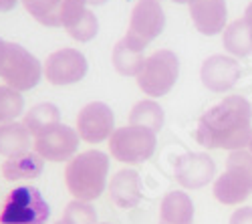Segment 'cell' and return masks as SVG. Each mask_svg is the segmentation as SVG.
<instances>
[{"mask_svg":"<svg viewBox=\"0 0 252 224\" xmlns=\"http://www.w3.org/2000/svg\"><path fill=\"white\" fill-rule=\"evenodd\" d=\"M230 224H252V208L250 206L238 208L232 216H230Z\"/></svg>","mask_w":252,"mask_h":224,"instance_id":"27","label":"cell"},{"mask_svg":"<svg viewBox=\"0 0 252 224\" xmlns=\"http://www.w3.org/2000/svg\"><path fill=\"white\" fill-rule=\"evenodd\" d=\"M18 0H0V12H10Z\"/></svg>","mask_w":252,"mask_h":224,"instance_id":"29","label":"cell"},{"mask_svg":"<svg viewBox=\"0 0 252 224\" xmlns=\"http://www.w3.org/2000/svg\"><path fill=\"white\" fill-rule=\"evenodd\" d=\"M87 59L81 51L75 49H59L45 61V77L51 85L65 87L73 85L87 75Z\"/></svg>","mask_w":252,"mask_h":224,"instance_id":"9","label":"cell"},{"mask_svg":"<svg viewBox=\"0 0 252 224\" xmlns=\"http://www.w3.org/2000/svg\"><path fill=\"white\" fill-rule=\"evenodd\" d=\"M244 16H246V18H250V20H252V2H250V4H248V6H246V14H244Z\"/></svg>","mask_w":252,"mask_h":224,"instance_id":"31","label":"cell"},{"mask_svg":"<svg viewBox=\"0 0 252 224\" xmlns=\"http://www.w3.org/2000/svg\"><path fill=\"white\" fill-rule=\"evenodd\" d=\"M45 170V160L36 152H25L20 156L6 158L2 164V176L8 182H18V180H32L38 178Z\"/></svg>","mask_w":252,"mask_h":224,"instance_id":"18","label":"cell"},{"mask_svg":"<svg viewBox=\"0 0 252 224\" xmlns=\"http://www.w3.org/2000/svg\"><path fill=\"white\" fill-rule=\"evenodd\" d=\"M27 12L45 27H61L63 0H23Z\"/></svg>","mask_w":252,"mask_h":224,"instance_id":"24","label":"cell"},{"mask_svg":"<svg viewBox=\"0 0 252 224\" xmlns=\"http://www.w3.org/2000/svg\"><path fill=\"white\" fill-rule=\"evenodd\" d=\"M224 49L232 57L252 55V20L238 18L224 29Z\"/></svg>","mask_w":252,"mask_h":224,"instance_id":"20","label":"cell"},{"mask_svg":"<svg viewBox=\"0 0 252 224\" xmlns=\"http://www.w3.org/2000/svg\"><path fill=\"white\" fill-rule=\"evenodd\" d=\"M216 174V166L210 156L198 154V152H188L176 160L174 176L180 184L188 190H198L212 182Z\"/></svg>","mask_w":252,"mask_h":224,"instance_id":"13","label":"cell"},{"mask_svg":"<svg viewBox=\"0 0 252 224\" xmlns=\"http://www.w3.org/2000/svg\"><path fill=\"white\" fill-rule=\"evenodd\" d=\"M172 2H176V4H188L190 0H172Z\"/></svg>","mask_w":252,"mask_h":224,"instance_id":"32","label":"cell"},{"mask_svg":"<svg viewBox=\"0 0 252 224\" xmlns=\"http://www.w3.org/2000/svg\"><path fill=\"white\" fill-rule=\"evenodd\" d=\"M115 131V115L103 101H93L77 115V133L87 144H101Z\"/></svg>","mask_w":252,"mask_h":224,"instance_id":"11","label":"cell"},{"mask_svg":"<svg viewBox=\"0 0 252 224\" xmlns=\"http://www.w3.org/2000/svg\"><path fill=\"white\" fill-rule=\"evenodd\" d=\"M109 196L113 200V204L123 208V210L135 208L139 204V200H141L139 174L135 170L117 172L109 182Z\"/></svg>","mask_w":252,"mask_h":224,"instance_id":"16","label":"cell"},{"mask_svg":"<svg viewBox=\"0 0 252 224\" xmlns=\"http://www.w3.org/2000/svg\"><path fill=\"white\" fill-rule=\"evenodd\" d=\"M248 148H250V154H252V139H250V144H248Z\"/></svg>","mask_w":252,"mask_h":224,"instance_id":"33","label":"cell"},{"mask_svg":"<svg viewBox=\"0 0 252 224\" xmlns=\"http://www.w3.org/2000/svg\"><path fill=\"white\" fill-rule=\"evenodd\" d=\"M0 77L6 81L8 87L16 91H29L38 85L40 77H43V65L27 49H23L16 43H8L6 63Z\"/></svg>","mask_w":252,"mask_h":224,"instance_id":"7","label":"cell"},{"mask_svg":"<svg viewBox=\"0 0 252 224\" xmlns=\"http://www.w3.org/2000/svg\"><path fill=\"white\" fill-rule=\"evenodd\" d=\"M202 83L210 89V91H228L236 85V81L240 77V67L238 61L234 57H226V55H212L204 61L202 71Z\"/></svg>","mask_w":252,"mask_h":224,"instance_id":"14","label":"cell"},{"mask_svg":"<svg viewBox=\"0 0 252 224\" xmlns=\"http://www.w3.org/2000/svg\"><path fill=\"white\" fill-rule=\"evenodd\" d=\"M32 148L31 144V131L25 128V124L10 121V124L0 126V154L12 158L20 156Z\"/></svg>","mask_w":252,"mask_h":224,"instance_id":"21","label":"cell"},{"mask_svg":"<svg viewBox=\"0 0 252 224\" xmlns=\"http://www.w3.org/2000/svg\"><path fill=\"white\" fill-rule=\"evenodd\" d=\"M143 51H145V49L133 45L129 38L123 36L119 43L115 45L113 57H111L115 71H117L119 75H123V77H137L139 71H141V67H143V63H145Z\"/></svg>","mask_w":252,"mask_h":224,"instance_id":"19","label":"cell"},{"mask_svg":"<svg viewBox=\"0 0 252 224\" xmlns=\"http://www.w3.org/2000/svg\"><path fill=\"white\" fill-rule=\"evenodd\" d=\"M188 4L194 25L202 34L214 36L224 31L228 18L226 0H190Z\"/></svg>","mask_w":252,"mask_h":224,"instance_id":"15","label":"cell"},{"mask_svg":"<svg viewBox=\"0 0 252 224\" xmlns=\"http://www.w3.org/2000/svg\"><path fill=\"white\" fill-rule=\"evenodd\" d=\"M163 121H165V115H163L161 105L156 103V101H152V99H145V101L135 103L131 113H129V126L148 128L156 133L163 128Z\"/></svg>","mask_w":252,"mask_h":224,"instance_id":"23","label":"cell"},{"mask_svg":"<svg viewBox=\"0 0 252 224\" xmlns=\"http://www.w3.org/2000/svg\"><path fill=\"white\" fill-rule=\"evenodd\" d=\"M196 139L210 150H242L252 139V105L240 95L222 99L200 117Z\"/></svg>","mask_w":252,"mask_h":224,"instance_id":"1","label":"cell"},{"mask_svg":"<svg viewBox=\"0 0 252 224\" xmlns=\"http://www.w3.org/2000/svg\"><path fill=\"white\" fill-rule=\"evenodd\" d=\"M23 124L31 131V135L38 137L40 133H45L51 128H55L57 124H61V111L53 103H38L25 113Z\"/></svg>","mask_w":252,"mask_h":224,"instance_id":"22","label":"cell"},{"mask_svg":"<svg viewBox=\"0 0 252 224\" xmlns=\"http://www.w3.org/2000/svg\"><path fill=\"white\" fill-rule=\"evenodd\" d=\"M178 75H180V61L176 53L161 49L145 59V63L137 75V85L145 95L163 97L174 89Z\"/></svg>","mask_w":252,"mask_h":224,"instance_id":"5","label":"cell"},{"mask_svg":"<svg viewBox=\"0 0 252 224\" xmlns=\"http://www.w3.org/2000/svg\"><path fill=\"white\" fill-rule=\"evenodd\" d=\"M25 111V97L20 95V91L0 85V126L10 124L18 115H23Z\"/></svg>","mask_w":252,"mask_h":224,"instance_id":"25","label":"cell"},{"mask_svg":"<svg viewBox=\"0 0 252 224\" xmlns=\"http://www.w3.org/2000/svg\"><path fill=\"white\" fill-rule=\"evenodd\" d=\"M61 27L67 29L71 38L79 40V43H89L99 32V20L87 8L85 0H63Z\"/></svg>","mask_w":252,"mask_h":224,"instance_id":"12","label":"cell"},{"mask_svg":"<svg viewBox=\"0 0 252 224\" xmlns=\"http://www.w3.org/2000/svg\"><path fill=\"white\" fill-rule=\"evenodd\" d=\"M55 224H97V210L89 202L73 200L71 204H67L61 220H57Z\"/></svg>","mask_w":252,"mask_h":224,"instance_id":"26","label":"cell"},{"mask_svg":"<svg viewBox=\"0 0 252 224\" xmlns=\"http://www.w3.org/2000/svg\"><path fill=\"white\" fill-rule=\"evenodd\" d=\"M51 216V206L34 186L14 188L2 210H0V224H45Z\"/></svg>","mask_w":252,"mask_h":224,"instance_id":"4","label":"cell"},{"mask_svg":"<svg viewBox=\"0 0 252 224\" xmlns=\"http://www.w3.org/2000/svg\"><path fill=\"white\" fill-rule=\"evenodd\" d=\"M158 133L148 128L127 126L115 129L109 137V152L117 161L123 164H143L156 154Z\"/></svg>","mask_w":252,"mask_h":224,"instance_id":"6","label":"cell"},{"mask_svg":"<svg viewBox=\"0 0 252 224\" xmlns=\"http://www.w3.org/2000/svg\"><path fill=\"white\" fill-rule=\"evenodd\" d=\"M252 192V154L234 150L226 160V170L214 182V198L226 206H236Z\"/></svg>","mask_w":252,"mask_h":224,"instance_id":"3","label":"cell"},{"mask_svg":"<svg viewBox=\"0 0 252 224\" xmlns=\"http://www.w3.org/2000/svg\"><path fill=\"white\" fill-rule=\"evenodd\" d=\"M6 53H8V43L0 38V75H2V69H4V63H6Z\"/></svg>","mask_w":252,"mask_h":224,"instance_id":"28","label":"cell"},{"mask_svg":"<svg viewBox=\"0 0 252 224\" xmlns=\"http://www.w3.org/2000/svg\"><path fill=\"white\" fill-rule=\"evenodd\" d=\"M109 158L99 150L83 152L69 160L65 170L67 188L75 200L91 202L97 200L107 188Z\"/></svg>","mask_w":252,"mask_h":224,"instance_id":"2","label":"cell"},{"mask_svg":"<svg viewBox=\"0 0 252 224\" xmlns=\"http://www.w3.org/2000/svg\"><path fill=\"white\" fill-rule=\"evenodd\" d=\"M194 202L186 192L174 190L165 194L159 206V224H192Z\"/></svg>","mask_w":252,"mask_h":224,"instance_id":"17","label":"cell"},{"mask_svg":"<svg viewBox=\"0 0 252 224\" xmlns=\"http://www.w3.org/2000/svg\"><path fill=\"white\" fill-rule=\"evenodd\" d=\"M165 29V12L159 4V0H137L131 18L129 29L125 38H129L133 45L145 49L152 40H156Z\"/></svg>","mask_w":252,"mask_h":224,"instance_id":"8","label":"cell"},{"mask_svg":"<svg viewBox=\"0 0 252 224\" xmlns=\"http://www.w3.org/2000/svg\"><path fill=\"white\" fill-rule=\"evenodd\" d=\"M79 139L81 137H79L77 129H73L65 124H57L49 131L34 137L32 148L43 160L69 161L71 158H75V154L79 150Z\"/></svg>","mask_w":252,"mask_h":224,"instance_id":"10","label":"cell"},{"mask_svg":"<svg viewBox=\"0 0 252 224\" xmlns=\"http://www.w3.org/2000/svg\"><path fill=\"white\" fill-rule=\"evenodd\" d=\"M87 4H91V6H101V4H105L107 0H85Z\"/></svg>","mask_w":252,"mask_h":224,"instance_id":"30","label":"cell"}]
</instances>
